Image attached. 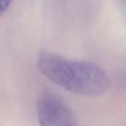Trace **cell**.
<instances>
[{
    "instance_id": "cell-2",
    "label": "cell",
    "mask_w": 126,
    "mask_h": 126,
    "mask_svg": "<svg viewBox=\"0 0 126 126\" xmlns=\"http://www.w3.org/2000/svg\"><path fill=\"white\" fill-rule=\"evenodd\" d=\"M40 126H78L71 109L57 95L44 92L37 100Z\"/></svg>"
},
{
    "instance_id": "cell-3",
    "label": "cell",
    "mask_w": 126,
    "mask_h": 126,
    "mask_svg": "<svg viewBox=\"0 0 126 126\" xmlns=\"http://www.w3.org/2000/svg\"><path fill=\"white\" fill-rule=\"evenodd\" d=\"M13 0H0V15L1 16L7 10Z\"/></svg>"
},
{
    "instance_id": "cell-1",
    "label": "cell",
    "mask_w": 126,
    "mask_h": 126,
    "mask_svg": "<svg viewBox=\"0 0 126 126\" xmlns=\"http://www.w3.org/2000/svg\"><path fill=\"white\" fill-rule=\"evenodd\" d=\"M36 64L40 72L50 81L75 94L97 97L106 92L110 87L106 73L92 62L69 60L42 52L38 56Z\"/></svg>"
}]
</instances>
